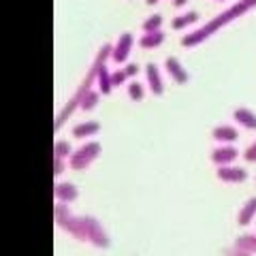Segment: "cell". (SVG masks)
<instances>
[{
	"mask_svg": "<svg viewBox=\"0 0 256 256\" xmlns=\"http://www.w3.org/2000/svg\"><path fill=\"white\" fill-rule=\"evenodd\" d=\"M132 45H134V36L130 34V32H122L118 38V43L114 45V52H111V60L122 64L128 60V56H130L132 52Z\"/></svg>",
	"mask_w": 256,
	"mask_h": 256,
	"instance_id": "cell-5",
	"label": "cell"
},
{
	"mask_svg": "<svg viewBox=\"0 0 256 256\" xmlns=\"http://www.w3.org/2000/svg\"><path fill=\"white\" fill-rule=\"evenodd\" d=\"M96 86H98L100 94H109L114 90V82H111V73L107 70V62L102 64L100 70H98V82H96Z\"/></svg>",
	"mask_w": 256,
	"mask_h": 256,
	"instance_id": "cell-18",
	"label": "cell"
},
{
	"mask_svg": "<svg viewBox=\"0 0 256 256\" xmlns=\"http://www.w3.org/2000/svg\"><path fill=\"white\" fill-rule=\"evenodd\" d=\"M146 2H148V4H150V6H154V4H156V2H158V0H146Z\"/></svg>",
	"mask_w": 256,
	"mask_h": 256,
	"instance_id": "cell-31",
	"label": "cell"
},
{
	"mask_svg": "<svg viewBox=\"0 0 256 256\" xmlns=\"http://www.w3.org/2000/svg\"><path fill=\"white\" fill-rule=\"evenodd\" d=\"M64 230L75 237L77 242H88V228H86V216H73L66 224H64Z\"/></svg>",
	"mask_w": 256,
	"mask_h": 256,
	"instance_id": "cell-6",
	"label": "cell"
},
{
	"mask_svg": "<svg viewBox=\"0 0 256 256\" xmlns=\"http://www.w3.org/2000/svg\"><path fill=\"white\" fill-rule=\"evenodd\" d=\"M235 248H239V250H244V252L256 254V235H252V233L239 235L237 242H235Z\"/></svg>",
	"mask_w": 256,
	"mask_h": 256,
	"instance_id": "cell-20",
	"label": "cell"
},
{
	"mask_svg": "<svg viewBox=\"0 0 256 256\" xmlns=\"http://www.w3.org/2000/svg\"><path fill=\"white\" fill-rule=\"evenodd\" d=\"M162 26V15H158V13H154V15H150V18L143 22V32H156V30H162L160 28Z\"/></svg>",
	"mask_w": 256,
	"mask_h": 256,
	"instance_id": "cell-22",
	"label": "cell"
},
{
	"mask_svg": "<svg viewBox=\"0 0 256 256\" xmlns=\"http://www.w3.org/2000/svg\"><path fill=\"white\" fill-rule=\"evenodd\" d=\"M64 171V158L54 156V178H60V173Z\"/></svg>",
	"mask_w": 256,
	"mask_h": 256,
	"instance_id": "cell-27",
	"label": "cell"
},
{
	"mask_svg": "<svg viewBox=\"0 0 256 256\" xmlns=\"http://www.w3.org/2000/svg\"><path fill=\"white\" fill-rule=\"evenodd\" d=\"M124 73L128 75V77H134V75H137L139 73V66H137V64H126V66H124Z\"/></svg>",
	"mask_w": 256,
	"mask_h": 256,
	"instance_id": "cell-29",
	"label": "cell"
},
{
	"mask_svg": "<svg viewBox=\"0 0 256 256\" xmlns=\"http://www.w3.org/2000/svg\"><path fill=\"white\" fill-rule=\"evenodd\" d=\"M244 158L248 160V162H256V141L252 143V146H248V150L244 152Z\"/></svg>",
	"mask_w": 256,
	"mask_h": 256,
	"instance_id": "cell-26",
	"label": "cell"
},
{
	"mask_svg": "<svg viewBox=\"0 0 256 256\" xmlns=\"http://www.w3.org/2000/svg\"><path fill=\"white\" fill-rule=\"evenodd\" d=\"M70 146H68V141H56L54 143V156L56 158H70Z\"/></svg>",
	"mask_w": 256,
	"mask_h": 256,
	"instance_id": "cell-23",
	"label": "cell"
},
{
	"mask_svg": "<svg viewBox=\"0 0 256 256\" xmlns=\"http://www.w3.org/2000/svg\"><path fill=\"white\" fill-rule=\"evenodd\" d=\"M256 216V196L254 198H248V203L239 210V216H237V222L242 224V226H248Z\"/></svg>",
	"mask_w": 256,
	"mask_h": 256,
	"instance_id": "cell-16",
	"label": "cell"
},
{
	"mask_svg": "<svg viewBox=\"0 0 256 256\" xmlns=\"http://www.w3.org/2000/svg\"><path fill=\"white\" fill-rule=\"evenodd\" d=\"M54 218H56V224L64 228V224H66L70 218H73V214H70V210L66 207V203L58 201V203H56V207H54Z\"/></svg>",
	"mask_w": 256,
	"mask_h": 256,
	"instance_id": "cell-19",
	"label": "cell"
},
{
	"mask_svg": "<svg viewBox=\"0 0 256 256\" xmlns=\"http://www.w3.org/2000/svg\"><path fill=\"white\" fill-rule=\"evenodd\" d=\"M254 6H256V0H239V2H235L230 9L222 11L220 15H216L214 20H210L205 26H198V28H194L192 32H188V34L182 38V45L184 47H196V45H201L205 38H210L214 34V32H218L220 28L228 26L230 22H235L237 18H242V15H246L248 11H252Z\"/></svg>",
	"mask_w": 256,
	"mask_h": 256,
	"instance_id": "cell-1",
	"label": "cell"
},
{
	"mask_svg": "<svg viewBox=\"0 0 256 256\" xmlns=\"http://www.w3.org/2000/svg\"><path fill=\"white\" fill-rule=\"evenodd\" d=\"M233 116H235V122L237 124H242L244 128H248V130H256V114H254L252 109L237 107L233 111Z\"/></svg>",
	"mask_w": 256,
	"mask_h": 256,
	"instance_id": "cell-13",
	"label": "cell"
},
{
	"mask_svg": "<svg viewBox=\"0 0 256 256\" xmlns=\"http://www.w3.org/2000/svg\"><path fill=\"white\" fill-rule=\"evenodd\" d=\"M196 22H198V13L188 11V13H182V15H178V18H173L171 28L173 30H182V28H186V26H194Z\"/></svg>",
	"mask_w": 256,
	"mask_h": 256,
	"instance_id": "cell-17",
	"label": "cell"
},
{
	"mask_svg": "<svg viewBox=\"0 0 256 256\" xmlns=\"http://www.w3.org/2000/svg\"><path fill=\"white\" fill-rule=\"evenodd\" d=\"M98 156H100V143H96V141L86 143V146H82L77 152H73V154H70V169L84 171V169H88V166H90Z\"/></svg>",
	"mask_w": 256,
	"mask_h": 256,
	"instance_id": "cell-3",
	"label": "cell"
},
{
	"mask_svg": "<svg viewBox=\"0 0 256 256\" xmlns=\"http://www.w3.org/2000/svg\"><path fill=\"white\" fill-rule=\"evenodd\" d=\"M166 34L162 30H156V32H143V36L139 38V45L143 50H156L160 43H164Z\"/></svg>",
	"mask_w": 256,
	"mask_h": 256,
	"instance_id": "cell-14",
	"label": "cell"
},
{
	"mask_svg": "<svg viewBox=\"0 0 256 256\" xmlns=\"http://www.w3.org/2000/svg\"><path fill=\"white\" fill-rule=\"evenodd\" d=\"M111 52H114V47H111L109 43H105V45H102L100 50H98V54H96V58H94V64L90 66V70H88V75L84 77V82L79 84V88L75 90V94L70 96V100L66 102V105H64V109L58 114V118H56V128H60L64 122H66V120L70 118V114H73V111H75L79 105H82V98H84V96L90 92V90H94L92 86L98 82V70H100V66H102V64H105L107 60H111Z\"/></svg>",
	"mask_w": 256,
	"mask_h": 256,
	"instance_id": "cell-2",
	"label": "cell"
},
{
	"mask_svg": "<svg viewBox=\"0 0 256 256\" xmlns=\"http://www.w3.org/2000/svg\"><path fill=\"white\" fill-rule=\"evenodd\" d=\"M173 4L178 6V9H182V6H186V4H188V0H173Z\"/></svg>",
	"mask_w": 256,
	"mask_h": 256,
	"instance_id": "cell-30",
	"label": "cell"
},
{
	"mask_svg": "<svg viewBox=\"0 0 256 256\" xmlns=\"http://www.w3.org/2000/svg\"><path fill=\"white\" fill-rule=\"evenodd\" d=\"M218 178L222 182H228V184H242L248 180V173L242 166H233V164H222L218 166Z\"/></svg>",
	"mask_w": 256,
	"mask_h": 256,
	"instance_id": "cell-7",
	"label": "cell"
},
{
	"mask_svg": "<svg viewBox=\"0 0 256 256\" xmlns=\"http://www.w3.org/2000/svg\"><path fill=\"white\" fill-rule=\"evenodd\" d=\"M98 98H100V90H90L84 98H82V105H79V109L82 111H90L94 109L96 105H98Z\"/></svg>",
	"mask_w": 256,
	"mask_h": 256,
	"instance_id": "cell-21",
	"label": "cell"
},
{
	"mask_svg": "<svg viewBox=\"0 0 256 256\" xmlns=\"http://www.w3.org/2000/svg\"><path fill=\"white\" fill-rule=\"evenodd\" d=\"M146 77H148V88L152 90V94H162L164 92V82H162V73L156 64H148L146 66Z\"/></svg>",
	"mask_w": 256,
	"mask_h": 256,
	"instance_id": "cell-8",
	"label": "cell"
},
{
	"mask_svg": "<svg viewBox=\"0 0 256 256\" xmlns=\"http://www.w3.org/2000/svg\"><path fill=\"white\" fill-rule=\"evenodd\" d=\"M224 256H254V254L244 252V250H239V248H228V250H224Z\"/></svg>",
	"mask_w": 256,
	"mask_h": 256,
	"instance_id": "cell-28",
	"label": "cell"
},
{
	"mask_svg": "<svg viewBox=\"0 0 256 256\" xmlns=\"http://www.w3.org/2000/svg\"><path fill=\"white\" fill-rule=\"evenodd\" d=\"M212 137L218 141V143H233V141H237L239 132H237V128H233V126L220 124V126H216L214 130H212Z\"/></svg>",
	"mask_w": 256,
	"mask_h": 256,
	"instance_id": "cell-12",
	"label": "cell"
},
{
	"mask_svg": "<svg viewBox=\"0 0 256 256\" xmlns=\"http://www.w3.org/2000/svg\"><path fill=\"white\" fill-rule=\"evenodd\" d=\"M128 79V75L124 73V68H120V70H114L111 73V82H114V88H118V86H122L124 82Z\"/></svg>",
	"mask_w": 256,
	"mask_h": 256,
	"instance_id": "cell-25",
	"label": "cell"
},
{
	"mask_svg": "<svg viewBox=\"0 0 256 256\" xmlns=\"http://www.w3.org/2000/svg\"><path fill=\"white\" fill-rule=\"evenodd\" d=\"M98 130H100V124H98V122H94V120H92V122L77 124L70 132H73V137H75V139H90V137H94V134L98 132Z\"/></svg>",
	"mask_w": 256,
	"mask_h": 256,
	"instance_id": "cell-15",
	"label": "cell"
},
{
	"mask_svg": "<svg viewBox=\"0 0 256 256\" xmlns=\"http://www.w3.org/2000/svg\"><path fill=\"white\" fill-rule=\"evenodd\" d=\"M86 228H88V242L94 244V248H107L109 246V237L102 228V224L92 218V216H86Z\"/></svg>",
	"mask_w": 256,
	"mask_h": 256,
	"instance_id": "cell-4",
	"label": "cell"
},
{
	"mask_svg": "<svg viewBox=\"0 0 256 256\" xmlns=\"http://www.w3.org/2000/svg\"><path fill=\"white\" fill-rule=\"evenodd\" d=\"M164 70L169 73V77L173 79L175 84H188V73H186V68L180 64V60L178 58H173V56H169L166 58V62H164Z\"/></svg>",
	"mask_w": 256,
	"mask_h": 256,
	"instance_id": "cell-9",
	"label": "cell"
},
{
	"mask_svg": "<svg viewBox=\"0 0 256 256\" xmlns=\"http://www.w3.org/2000/svg\"><path fill=\"white\" fill-rule=\"evenodd\" d=\"M237 156H239L237 148H233V146H222V148H216V150L212 152V162L218 164V166L230 164V162H235Z\"/></svg>",
	"mask_w": 256,
	"mask_h": 256,
	"instance_id": "cell-10",
	"label": "cell"
},
{
	"mask_svg": "<svg viewBox=\"0 0 256 256\" xmlns=\"http://www.w3.org/2000/svg\"><path fill=\"white\" fill-rule=\"evenodd\" d=\"M54 194H56V198H58V201H62V203H70V201H75V198L79 196V190L73 186V184L62 182V184H56Z\"/></svg>",
	"mask_w": 256,
	"mask_h": 256,
	"instance_id": "cell-11",
	"label": "cell"
},
{
	"mask_svg": "<svg viewBox=\"0 0 256 256\" xmlns=\"http://www.w3.org/2000/svg\"><path fill=\"white\" fill-rule=\"evenodd\" d=\"M218 2H224V0H218Z\"/></svg>",
	"mask_w": 256,
	"mask_h": 256,
	"instance_id": "cell-32",
	"label": "cell"
},
{
	"mask_svg": "<svg viewBox=\"0 0 256 256\" xmlns=\"http://www.w3.org/2000/svg\"><path fill=\"white\" fill-rule=\"evenodd\" d=\"M128 96H130V100H143V96H146V88H143L139 82L128 84Z\"/></svg>",
	"mask_w": 256,
	"mask_h": 256,
	"instance_id": "cell-24",
	"label": "cell"
}]
</instances>
